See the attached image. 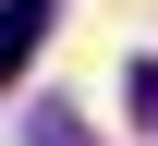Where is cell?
Instances as JSON below:
<instances>
[{
	"label": "cell",
	"mask_w": 158,
	"mask_h": 146,
	"mask_svg": "<svg viewBox=\"0 0 158 146\" xmlns=\"http://www.w3.org/2000/svg\"><path fill=\"white\" fill-rule=\"evenodd\" d=\"M24 146H98V134H85V110H61V98H37V122H24Z\"/></svg>",
	"instance_id": "2"
},
{
	"label": "cell",
	"mask_w": 158,
	"mask_h": 146,
	"mask_svg": "<svg viewBox=\"0 0 158 146\" xmlns=\"http://www.w3.org/2000/svg\"><path fill=\"white\" fill-rule=\"evenodd\" d=\"M49 24H61V0H0V98H12L24 61L49 49Z\"/></svg>",
	"instance_id": "1"
},
{
	"label": "cell",
	"mask_w": 158,
	"mask_h": 146,
	"mask_svg": "<svg viewBox=\"0 0 158 146\" xmlns=\"http://www.w3.org/2000/svg\"><path fill=\"white\" fill-rule=\"evenodd\" d=\"M122 98H134V110H158V61H122Z\"/></svg>",
	"instance_id": "3"
}]
</instances>
